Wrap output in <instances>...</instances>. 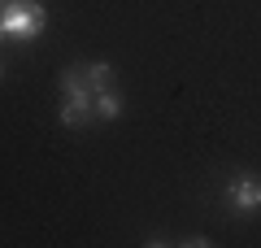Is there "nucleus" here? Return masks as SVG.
I'll list each match as a JSON object with an SVG mask.
<instances>
[{"instance_id":"obj_1","label":"nucleus","mask_w":261,"mask_h":248,"mask_svg":"<svg viewBox=\"0 0 261 248\" xmlns=\"http://www.w3.org/2000/svg\"><path fill=\"white\" fill-rule=\"evenodd\" d=\"M0 27L9 39H35L39 31L48 27V9L39 0H5V9H0Z\"/></svg>"},{"instance_id":"obj_2","label":"nucleus","mask_w":261,"mask_h":248,"mask_svg":"<svg viewBox=\"0 0 261 248\" xmlns=\"http://www.w3.org/2000/svg\"><path fill=\"white\" fill-rule=\"evenodd\" d=\"M222 201H226V209H235V213H257L261 209V175H257V170H240V175H231Z\"/></svg>"},{"instance_id":"obj_3","label":"nucleus","mask_w":261,"mask_h":248,"mask_svg":"<svg viewBox=\"0 0 261 248\" xmlns=\"http://www.w3.org/2000/svg\"><path fill=\"white\" fill-rule=\"evenodd\" d=\"M61 127L65 131H79V127H92L96 122V92H83V96H65L61 105Z\"/></svg>"},{"instance_id":"obj_4","label":"nucleus","mask_w":261,"mask_h":248,"mask_svg":"<svg viewBox=\"0 0 261 248\" xmlns=\"http://www.w3.org/2000/svg\"><path fill=\"white\" fill-rule=\"evenodd\" d=\"M122 109H126V101H122L118 87H105V92H96V122H118Z\"/></svg>"},{"instance_id":"obj_5","label":"nucleus","mask_w":261,"mask_h":248,"mask_svg":"<svg viewBox=\"0 0 261 248\" xmlns=\"http://www.w3.org/2000/svg\"><path fill=\"white\" fill-rule=\"evenodd\" d=\"M87 83H92V92H105V87L118 83V70L109 61H87Z\"/></svg>"},{"instance_id":"obj_6","label":"nucleus","mask_w":261,"mask_h":248,"mask_svg":"<svg viewBox=\"0 0 261 248\" xmlns=\"http://www.w3.org/2000/svg\"><path fill=\"white\" fill-rule=\"evenodd\" d=\"M183 244H187V248H209V244H214V239H209V235H187Z\"/></svg>"},{"instance_id":"obj_7","label":"nucleus","mask_w":261,"mask_h":248,"mask_svg":"<svg viewBox=\"0 0 261 248\" xmlns=\"http://www.w3.org/2000/svg\"><path fill=\"white\" fill-rule=\"evenodd\" d=\"M0 39H5V27H0Z\"/></svg>"},{"instance_id":"obj_8","label":"nucleus","mask_w":261,"mask_h":248,"mask_svg":"<svg viewBox=\"0 0 261 248\" xmlns=\"http://www.w3.org/2000/svg\"><path fill=\"white\" fill-rule=\"evenodd\" d=\"M0 9H5V0H0Z\"/></svg>"},{"instance_id":"obj_9","label":"nucleus","mask_w":261,"mask_h":248,"mask_svg":"<svg viewBox=\"0 0 261 248\" xmlns=\"http://www.w3.org/2000/svg\"><path fill=\"white\" fill-rule=\"evenodd\" d=\"M0 74H5V65H0Z\"/></svg>"}]
</instances>
